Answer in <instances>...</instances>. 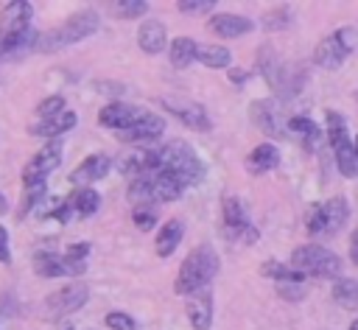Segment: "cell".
<instances>
[{"label": "cell", "instance_id": "cell-1", "mask_svg": "<svg viewBox=\"0 0 358 330\" xmlns=\"http://www.w3.org/2000/svg\"><path fill=\"white\" fill-rule=\"evenodd\" d=\"M218 268H221V260H218L215 249L210 243H201V246L190 249L187 257L182 260L179 274L173 280V291L179 296H187L199 288H207L213 282V277L218 274Z\"/></svg>", "mask_w": 358, "mask_h": 330}, {"label": "cell", "instance_id": "cell-2", "mask_svg": "<svg viewBox=\"0 0 358 330\" xmlns=\"http://www.w3.org/2000/svg\"><path fill=\"white\" fill-rule=\"evenodd\" d=\"M95 31H98V17L92 11H81V14H73L70 20H64L59 28H50L45 34H36L34 50H39V53H56V50H62L67 45L81 42L84 36H90Z\"/></svg>", "mask_w": 358, "mask_h": 330}, {"label": "cell", "instance_id": "cell-3", "mask_svg": "<svg viewBox=\"0 0 358 330\" xmlns=\"http://www.w3.org/2000/svg\"><path fill=\"white\" fill-rule=\"evenodd\" d=\"M288 266L302 271L305 277H324V280L341 277V268H344L341 257L333 249L322 246V243H305V246L294 249Z\"/></svg>", "mask_w": 358, "mask_h": 330}, {"label": "cell", "instance_id": "cell-4", "mask_svg": "<svg viewBox=\"0 0 358 330\" xmlns=\"http://www.w3.org/2000/svg\"><path fill=\"white\" fill-rule=\"evenodd\" d=\"M159 154H162V171L173 173V176L182 182V187L199 185V182L204 179V165H201V159L196 157V151L190 148V143H185V140H171V143H165V145L159 148Z\"/></svg>", "mask_w": 358, "mask_h": 330}, {"label": "cell", "instance_id": "cell-5", "mask_svg": "<svg viewBox=\"0 0 358 330\" xmlns=\"http://www.w3.org/2000/svg\"><path fill=\"white\" fill-rule=\"evenodd\" d=\"M324 134H327V143H330V148L336 154V165H338L341 176L352 179L358 173V154H355V145L350 140L347 120L338 112H333V109L327 112V129H324Z\"/></svg>", "mask_w": 358, "mask_h": 330}, {"label": "cell", "instance_id": "cell-6", "mask_svg": "<svg viewBox=\"0 0 358 330\" xmlns=\"http://www.w3.org/2000/svg\"><path fill=\"white\" fill-rule=\"evenodd\" d=\"M355 45H358V31H355L352 25H347V28H338L336 34L324 36V39L319 42L313 59H316V64L324 67V70H338V67L347 62V56L355 50Z\"/></svg>", "mask_w": 358, "mask_h": 330}, {"label": "cell", "instance_id": "cell-7", "mask_svg": "<svg viewBox=\"0 0 358 330\" xmlns=\"http://www.w3.org/2000/svg\"><path fill=\"white\" fill-rule=\"evenodd\" d=\"M159 106L173 115L179 123H185L187 129H196V131H213V120L207 115V109L199 103V101H190V98H182V95H162L159 98Z\"/></svg>", "mask_w": 358, "mask_h": 330}, {"label": "cell", "instance_id": "cell-8", "mask_svg": "<svg viewBox=\"0 0 358 330\" xmlns=\"http://www.w3.org/2000/svg\"><path fill=\"white\" fill-rule=\"evenodd\" d=\"M62 148H64L62 140H50V143H45V148L36 151V154L25 162V168H22V185H25V187L45 185V176H48L50 171H56L59 162H62Z\"/></svg>", "mask_w": 358, "mask_h": 330}, {"label": "cell", "instance_id": "cell-9", "mask_svg": "<svg viewBox=\"0 0 358 330\" xmlns=\"http://www.w3.org/2000/svg\"><path fill=\"white\" fill-rule=\"evenodd\" d=\"M87 299H90V288H87L84 282H70V285L53 291V294L42 302V316H45V319H62V316L78 310Z\"/></svg>", "mask_w": 358, "mask_h": 330}, {"label": "cell", "instance_id": "cell-10", "mask_svg": "<svg viewBox=\"0 0 358 330\" xmlns=\"http://www.w3.org/2000/svg\"><path fill=\"white\" fill-rule=\"evenodd\" d=\"M165 131V117L157 115V112H148V109H140V115L134 117V123L123 131H117V140L120 143H154L159 140Z\"/></svg>", "mask_w": 358, "mask_h": 330}, {"label": "cell", "instance_id": "cell-11", "mask_svg": "<svg viewBox=\"0 0 358 330\" xmlns=\"http://www.w3.org/2000/svg\"><path fill=\"white\" fill-rule=\"evenodd\" d=\"M185 313H187V322L193 330H210V324H213V291H210V285L185 296Z\"/></svg>", "mask_w": 358, "mask_h": 330}, {"label": "cell", "instance_id": "cell-12", "mask_svg": "<svg viewBox=\"0 0 358 330\" xmlns=\"http://www.w3.org/2000/svg\"><path fill=\"white\" fill-rule=\"evenodd\" d=\"M252 120H255V126H257L263 134H268V137H274V140H282V137H285V126H282V120H280L277 101H271V98H257V101H252Z\"/></svg>", "mask_w": 358, "mask_h": 330}, {"label": "cell", "instance_id": "cell-13", "mask_svg": "<svg viewBox=\"0 0 358 330\" xmlns=\"http://www.w3.org/2000/svg\"><path fill=\"white\" fill-rule=\"evenodd\" d=\"M34 271L39 277H81L87 271L84 263H67L56 252H36L34 254Z\"/></svg>", "mask_w": 358, "mask_h": 330}, {"label": "cell", "instance_id": "cell-14", "mask_svg": "<svg viewBox=\"0 0 358 330\" xmlns=\"http://www.w3.org/2000/svg\"><path fill=\"white\" fill-rule=\"evenodd\" d=\"M109 168H112V159L106 154H90L81 165H76V171L70 173V182L81 185V187H90L92 182L103 179L109 173Z\"/></svg>", "mask_w": 358, "mask_h": 330}, {"label": "cell", "instance_id": "cell-15", "mask_svg": "<svg viewBox=\"0 0 358 330\" xmlns=\"http://www.w3.org/2000/svg\"><path fill=\"white\" fill-rule=\"evenodd\" d=\"M246 227H249V218H246V210H243L241 199L227 196L221 201V229H224V235L232 238V241H238Z\"/></svg>", "mask_w": 358, "mask_h": 330}, {"label": "cell", "instance_id": "cell-16", "mask_svg": "<svg viewBox=\"0 0 358 330\" xmlns=\"http://www.w3.org/2000/svg\"><path fill=\"white\" fill-rule=\"evenodd\" d=\"M137 115H140V106H131V103H123V101H112L98 112V123L106 126V129L123 131V129H129L134 123Z\"/></svg>", "mask_w": 358, "mask_h": 330}, {"label": "cell", "instance_id": "cell-17", "mask_svg": "<svg viewBox=\"0 0 358 330\" xmlns=\"http://www.w3.org/2000/svg\"><path fill=\"white\" fill-rule=\"evenodd\" d=\"M207 28L215 36H221V39H238V36L249 34L255 28V22L246 20V17H241V14H213L210 22H207Z\"/></svg>", "mask_w": 358, "mask_h": 330}, {"label": "cell", "instance_id": "cell-18", "mask_svg": "<svg viewBox=\"0 0 358 330\" xmlns=\"http://www.w3.org/2000/svg\"><path fill=\"white\" fill-rule=\"evenodd\" d=\"M76 112L73 109H64V112H59V115H53V117H42V120H34L31 123V134L34 137H53V140H59L64 131H70L73 126H76Z\"/></svg>", "mask_w": 358, "mask_h": 330}, {"label": "cell", "instance_id": "cell-19", "mask_svg": "<svg viewBox=\"0 0 358 330\" xmlns=\"http://www.w3.org/2000/svg\"><path fill=\"white\" fill-rule=\"evenodd\" d=\"M137 45H140V50L148 53V56L162 53L165 45H168V31H165V25H162L159 20H145V22L140 25V31H137Z\"/></svg>", "mask_w": 358, "mask_h": 330}, {"label": "cell", "instance_id": "cell-20", "mask_svg": "<svg viewBox=\"0 0 358 330\" xmlns=\"http://www.w3.org/2000/svg\"><path fill=\"white\" fill-rule=\"evenodd\" d=\"M305 81H308V67L305 64H282L274 89H277L280 101H288V98L299 95V89L305 87Z\"/></svg>", "mask_w": 358, "mask_h": 330}, {"label": "cell", "instance_id": "cell-21", "mask_svg": "<svg viewBox=\"0 0 358 330\" xmlns=\"http://www.w3.org/2000/svg\"><path fill=\"white\" fill-rule=\"evenodd\" d=\"M280 165V148L274 143H260L246 154V171L249 173H268L271 168Z\"/></svg>", "mask_w": 358, "mask_h": 330}, {"label": "cell", "instance_id": "cell-22", "mask_svg": "<svg viewBox=\"0 0 358 330\" xmlns=\"http://www.w3.org/2000/svg\"><path fill=\"white\" fill-rule=\"evenodd\" d=\"M322 215H324V232H341L344 224L350 221V201L344 196H333L322 204Z\"/></svg>", "mask_w": 358, "mask_h": 330}, {"label": "cell", "instance_id": "cell-23", "mask_svg": "<svg viewBox=\"0 0 358 330\" xmlns=\"http://www.w3.org/2000/svg\"><path fill=\"white\" fill-rule=\"evenodd\" d=\"M182 235H185V224H182L179 218L165 221V224L159 227V232H157V243H154L157 254H159V257H171V254L176 252V246H179Z\"/></svg>", "mask_w": 358, "mask_h": 330}, {"label": "cell", "instance_id": "cell-24", "mask_svg": "<svg viewBox=\"0 0 358 330\" xmlns=\"http://www.w3.org/2000/svg\"><path fill=\"white\" fill-rule=\"evenodd\" d=\"M148 182H151V196L159 199V201H176L185 190L182 182L168 171H157L154 176H148Z\"/></svg>", "mask_w": 358, "mask_h": 330}, {"label": "cell", "instance_id": "cell-25", "mask_svg": "<svg viewBox=\"0 0 358 330\" xmlns=\"http://www.w3.org/2000/svg\"><path fill=\"white\" fill-rule=\"evenodd\" d=\"M196 59H199L204 67H210V70H224V67H229L232 53H229V48H224V45L207 42V45H196Z\"/></svg>", "mask_w": 358, "mask_h": 330}, {"label": "cell", "instance_id": "cell-26", "mask_svg": "<svg viewBox=\"0 0 358 330\" xmlns=\"http://www.w3.org/2000/svg\"><path fill=\"white\" fill-rule=\"evenodd\" d=\"M67 204L73 207V213H76L78 218H90V215L101 207V196H98V190H92V187H78V190L67 199Z\"/></svg>", "mask_w": 358, "mask_h": 330}, {"label": "cell", "instance_id": "cell-27", "mask_svg": "<svg viewBox=\"0 0 358 330\" xmlns=\"http://www.w3.org/2000/svg\"><path fill=\"white\" fill-rule=\"evenodd\" d=\"M257 73L274 87L277 84V78H280V70H282V62L277 59V50L271 48V45H263L260 50H257Z\"/></svg>", "mask_w": 358, "mask_h": 330}, {"label": "cell", "instance_id": "cell-28", "mask_svg": "<svg viewBox=\"0 0 358 330\" xmlns=\"http://www.w3.org/2000/svg\"><path fill=\"white\" fill-rule=\"evenodd\" d=\"M168 53H171V64H173L176 70H185V67L196 59V39H193V36H176V39L171 42Z\"/></svg>", "mask_w": 358, "mask_h": 330}, {"label": "cell", "instance_id": "cell-29", "mask_svg": "<svg viewBox=\"0 0 358 330\" xmlns=\"http://www.w3.org/2000/svg\"><path fill=\"white\" fill-rule=\"evenodd\" d=\"M333 299L344 310H355L358 308V282L352 277H336L333 280Z\"/></svg>", "mask_w": 358, "mask_h": 330}, {"label": "cell", "instance_id": "cell-30", "mask_svg": "<svg viewBox=\"0 0 358 330\" xmlns=\"http://www.w3.org/2000/svg\"><path fill=\"white\" fill-rule=\"evenodd\" d=\"M260 274L263 277H271L277 282H299L302 285V280H305L302 271H296V268H291L288 263H280V260H266L260 266Z\"/></svg>", "mask_w": 358, "mask_h": 330}, {"label": "cell", "instance_id": "cell-31", "mask_svg": "<svg viewBox=\"0 0 358 330\" xmlns=\"http://www.w3.org/2000/svg\"><path fill=\"white\" fill-rule=\"evenodd\" d=\"M126 199H129L134 207H151V204H154V196H151V182H148V176H134V179H129Z\"/></svg>", "mask_w": 358, "mask_h": 330}, {"label": "cell", "instance_id": "cell-32", "mask_svg": "<svg viewBox=\"0 0 358 330\" xmlns=\"http://www.w3.org/2000/svg\"><path fill=\"white\" fill-rule=\"evenodd\" d=\"M112 11H115L117 20H137L148 11V3L145 0H120V3L112 6Z\"/></svg>", "mask_w": 358, "mask_h": 330}, {"label": "cell", "instance_id": "cell-33", "mask_svg": "<svg viewBox=\"0 0 358 330\" xmlns=\"http://www.w3.org/2000/svg\"><path fill=\"white\" fill-rule=\"evenodd\" d=\"M64 109H67V103H64L62 95H48L45 101L36 103V120H42V117H53V115H59V112H64Z\"/></svg>", "mask_w": 358, "mask_h": 330}, {"label": "cell", "instance_id": "cell-34", "mask_svg": "<svg viewBox=\"0 0 358 330\" xmlns=\"http://www.w3.org/2000/svg\"><path fill=\"white\" fill-rule=\"evenodd\" d=\"M260 25H263L266 31H285V28L291 25V14H288L285 8H277V11H271V14H266Z\"/></svg>", "mask_w": 358, "mask_h": 330}, {"label": "cell", "instance_id": "cell-35", "mask_svg": "<svg viewBox=\"0 0 358 330\" xmlns=\"http://www.w3.org/2000/svg\"><path fill=\"white\" fill-rule=\"evenodd\" d=\"M305 229L310 235H322L324 232V215H322V204H310L305 213Z\"/></svg>", "mask_w": 358, "mask_h": 330}, {"label": "cell", "instance_id": "cell-36", "mask_svg": "<svg viewBox=\"0 0 358 330\" xmlns=\"http://www.w3.org/2000/svg\"><path fill=\"white\" fill-rule=\"evenodd\" d=\"M103 322H106V327H112V330H134V327H137V322H134L126 310H112V313L103 316Z\"/></svg>", "mask_w": 358, "mask_h": 330}, {"label": "cell", "instance_id": "cell-37", "mask_svg": "<svg viewBox=\"0 0 358 330\" xmlns=\"http://www.w3.org/2000/svg\"><path fill=\"white\" fill-rule=\"evenodd\" d=\"M131 221H134V227H137V229L148 232V229H154V227H157V213H154L151 207H134Z\"/></svg>", "mask_w": 358, "mask_h": 330}, {"label": "cell", "instance_id": "cell-38", "mask_svg": "<svg viewBox=\"0 0 358 330\" xmlns=\"http://www.w3.org/2000/svg\"><path fill=\"white\" fill-rule=\"evenodd\" d=\"M20 313V302L14 291H0V319H14Z\"/></svg>", "mask_w": 358, "mask_h": 330}, {"label": "cell", "instance_id": "cell-39", "mask_svg": "<svg viewBox=\"0 0 358 330\" xmlns=\"http://www.w3.org/2000/svg\"><path fill=\"white\" fill-rule=\"evenodd\" d=\"M305 288L299 285V282H277V296L280 299H288V302H299V299H305Z\"/></svg>", "mask_w": 358, "mask_h": 330}, {"label": "cell", "instance_id": "cell-40", "mask_svg": "<svg viewBox=\"0 0 358 330\" xmlns=\"http://www.w3.org/2000/svg\"><path fill=\"white\" fill-rule=\"evenodd\" d=\"M285 129H288V131H294V134H299V137H305L308 131H313V129H316V123H313L310 117H305V115H294V117H288Z\"/></svg>", "mask_w": 358, "mask_h": 330}, {"label": "cell", "instance_id": "cell-41", "mask_svg": "<svg viewBox=\"0 0 358 330\" xmlns=\"http://www.w3.org/2000/svg\"><path fill=\"white\" fill-rule=\"evenodd\" d=\"M42 193H45V185H36V187H28V196L22 199V204H20V210H17V215H20V221H22V218H25V215L31 213V207H34V204H36V201L42 199Z\"/></svg>", "mask_w": 358, "mask_h": 330}, {"label": "cell", "instance_id": "cell-42", "mask_svg": "<svg viewBox=\"0 0 358 330\" xmlns=\"http://www.w3.org/2000/svg\"><path fill=\"white\" fill-rule=\"evenodd\" d=\"M90 254V243L87 241H78V243H73V246H67V252L62 254L67 263H84V257Z\"/></svg>", "mask_w": 358, "mask_h": 330}, {"label": "cell", "instance_id": "cell-43", "mask_svg": "<svg viewBox=\"0 0 358 330\" xmlns=\"http://www.w3.org/2000/svg\"><path fill=\"white\" fill-rule=\"evenodd\" d=\"M322 140H324V131L316 126L313 131H308V134L302 137V148H305V151H319V148H322Z\"/></svg>", "mask_w": 358, "mask_h": 330}, {"label": "cell", "instance_id": "cell-44", "mask_svg": "<svg viewBox=\"0 0 358 330\" xmlns=\"http://www.w3.org/2000/svg\"><path fill=\"white\" fill-rule=\"evenodd\" d=\"M176 8L179 11H185V14H190V11H213L215 8V3L213 0H196V3H187V0H182V3H176Z\"/></svg>", "mask_w": 358, "mask_h": 330}, {"label": "cell", "instance_id": "cell-45", "mask_svg": "<svg viewBox=\"0 0 358 330\" xmlns=\"http://www.w3.org/2000/svg\"><path fill=\"white\" fill-rule=\"evenodd\" d=\"M0 263L11 266V249H8V229L0 224Z\"/></svg>", "mask_w": 358, "mask_h": 330}, {"label": "cell", "instance_id": "cell-46", "mask_svg": "<svg viewBox=\"0 0 358 330\" xmlns=\"http://www.w3.org/2000/svg\"><path fill=\"white\" fill-rule=\"evenodd\" d=\"M48 218H56V221H70L73 218V207L67 204V201H62L56 210H50V213H45Z\"/></svg>", "mask_w": 358, "mask_h": 330}, {"label": "cell", "instance_id": "cell-47", "mask_svg": "<svg viewBox=\"0 0 358 330\" xmlns=\"http://www.w3.org/2000/svg\"><path fill=\"white\" fill-rule=\"evenodd\" d=\"M227 76H229V81H232V84H243V81L249 78V73H246V70H241V67H227Z\"/></svg>", "mask_w": 358, "mask_h": 330}, {"label": "cell", "instance_id": "cell-48", "mask_svg": "<svg viewBox=\"0 0 358 330\" xmlns=\"http://www.w3.org/2000/svg\"><path fill=\"white\" fill-rule=\"evenodd\" d=\"M6 210H8V201H6V196H3V193H0V215H3V213H6Z\"/></svg>", "mask_w": 358, "mask_h": 330}, {"label": "cell", "instance_id": "cell-49", "mask_svg": "<svg viewBox=\"0 0 358 330\" xmlns=\"http://www.w3.org/2000/svg\"><path fill=\"white\" fill-rule=\"evenodd\" d=\"M347 330H358V322H350V327Z\"/></svg>", "mask_w": 358, "mask_h": 330}]
</instances>
